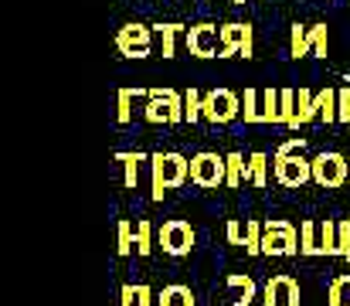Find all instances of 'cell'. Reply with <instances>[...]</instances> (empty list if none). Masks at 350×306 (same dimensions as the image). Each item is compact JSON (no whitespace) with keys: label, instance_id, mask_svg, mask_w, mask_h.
<instances>
[{"label":"cell","instance_id":"cell-9","mask_svg":"<svg viewBox=\"0 0 350 306\" xmlns=\"http://www.w3.org/2000/svg\"><path fill=\"white\" fill-rule=\"evenodd\" d=\"M313 181L327 191H337L347 184V157L337 150H323L313 157Z\"/></svg>","mask_w":350,"mask_h":306},{"label":"cell","instance_id":"cell-15","mask_svg":"<svg viewBox=\"0 0 350 306\" xmlns=\"http://www.w3.org/2000/svg\"><path fill=\"white\" fill-rule=\"evenodd\" d=\"M157 306H198L191 286H180V283H170L157 293Z\"/></svg>","mask_w":350,"mask_h":306},{"label":"cell","instance_id":"cell-8","mask_svg":"<svg viewBox=\"0 0 350 306\" xmlns=\"http://www.w3.org/2000/svg\"><path fill=\"white\" fill-rule=\"evenodd\" d=\"M184 44L194 58H221V24L211 21H198L187 27Z\"/></svg>","mask_w":350,"mask_h":306},{"label":"cell","instance_id":"cell-35","mask_svg":"<svg viewBox=\"0 0 350 306\" xmlns=\"http://www.w3.org/2000/svg\"><path fill=\"white\" fill-rule=\"evenodd\" d=\"M337 123H350V86L337 89Z\"/></svg>","mask_w":350,"mask_h":306},{"label":"cell","instance_id":"cell-28","mask_svg":"<svg viewBox=\"0 0 350 306\" xmlns=\"http://www.w3.org/2000/svg\"><path fill=\"white\" fill-rule=\"evenodd\" d=\"M201 105H204V92H198L194 86L184 92V123H201L204 119V112H201Z\"/></svg>","mask_w":350,"mask_h":306},{"label":"cell","instance_id":"cell-26","mask_svg":"<svg viewBox=\"0 0 350 306\" xmlns=\"http://www.w3.org/2000/svg\"><path fill=\"white\" fill-rule=\"evenodd\" d=\"M225 160H228V181H225V188H241V184H248V160H245L241 153H228Z\"/></svg>","mask_w":350,"mask_h":306},{"label":"cell","instance_id":"cell-37","mask_svg":"<svg viewBox=\"0 0 350 306\" xmlns=\"http://www.w3.org/2000/svg\"><path fill=\"white\" fill-rule=\"evenodd\" d=\"M279 150H286V153H296V150H306V140L303 136H293V140H286Z\"/></svg>","mask_w":350,"mask_h":306},{"label":"cell","instance_id":"cell-36","mask_svg":"<svg viewBox=\"0 0 350 306\" xmlns=\"http://www.w3.org/2000/svg\"><path fill=\"white\" fill-rule=\"evenodd\" d=\"M225 238H228V245H241V248H245V228H241L234 218L225 225Z\"/></svg>","mask_w":350,"mask_h":306},{"label":"cell","instance_id":"cell-3","mask_svg":"<svg viewBox=\"0 0 350 306\" xmlns=\"http://www.w3.org/2000/svg\"><path fill=\"white\" fill-rule=\"evenodd\" d=\"M272 177L282 188H303L306 181H313V160H306L303 150H296V153L275 150L272 153Z\"/></svg>","mask_w":350,"mask_h":306},{"label":"cell","instance_id":"cell-38","mask_svg":"<svg viewBox=\"0 0 350 306\" xmlns=\"http://www.w3.org/2000/svg\"><path fill=\"white\" fill-rule=\"evenodd\" d=\"M347 188H350V153H347Z\"/></svg>","mask_w":350,"mask_h":306},{"label":"cell","instance_id":"cell-27","mask_svg":"<svg viewBox=\"0 0 350 306\" xmlns=\"http://www.w3.org/2000/svg\"><path fill=\"white\" fill-rule=\"evenodd\" d=\"M327 306H350V272L330 279V290H327Z\"/></svg>","mask_w":350,"mask_h":306},{"label":"cell","instance_id":"cell-29","mask_svg":"<svg viewBox=\"0 0 350 306\" xmlns=\"http://www.w3.org/2000/svg\"><path fill=\"white\" fill-rule=\"evenodd\" d=\"M320 255H340L337 252V221L334 218L320 221Z\"/></svg>","mask_w":350,"mask_h":306},{"label":"cell","instance_id":"cell-22","mask_svg":"<svg viewBox=\"0 0 350 306\" xmlns=\"http://www.w3.org/2000/svg\"><path fill=\"white\" fill-rule=\"evenodd\" d=\"M310 51H313V44H310V27L296 21V24L289 27V55H293V58H306Z\"/></svg>","mask_w":350,"mask_h":306},{"label":"cell","instance_id":"cell-40","mask_svg":"<svg viewBox=\"0 0 350 306\" xmlns=\"http://www.w3.org/2000/svg\"><path fill=\"white\" fill-rule=\"evenodd\" d=\"M234 3H245V0H234Z\"/></svg>","mask_w":350,"mask_h":306},{"label":"cell","instance_id":"cell-12","mask_svg":"<svg viewBox=\"0 0 350 306\" xmlns=\"http://www.w3.org/2000/svg\"><path fill=\"white\" fill-rule=\"evenodd\" d=\"M262 306H299V283L286 272L269 276V283L262 290Z\"/></svg>","mask_w":350,"mask_h":306},{"label":"cell","instance_id":"cell-11","mask_svg":"<svg viewBox=\"0 0 350 306\" xmlns=\"http://www.w3.org/2000/svg\"><path fill=\"white\" fill-rule=\"evenodd\" d=\"M252 58L255 55V31L248 21H225L221 24V58Z\"/></svg>","mask_w":350,"mask_h":306},{"label":"cell","instance_id":"cell-31","mask_svg":"<svg viewBox=\"0 0 350 306\" xmlns=\"http://www.w3.org/2000/svg\"><path fill=\"white\" fill-rule=\"evenodd\" d=\"M136 248V228L126 221V218H119L116 221V252L119 255H129Z\"/></svg>","mask_w":350,"mask_h":306},{"label":"cell","instance_id":"cell-4","mask_svg":"<svg viewBox=\"0 0 350 306\" xmlns=\"http://www.w3.org/2000/svg\"><path fill=\"white\" fill-rule=\"evenodd\" d=\"M225 181H228V160L225 157H218L211 150H201V153L191 157V184H198L204 191H218V188H225Z\"/></svg>","mask_w":350,"mask_h":306},{"label":"cell","instance_id":"cell-16","mask_svg":"<svg viewBox=\"0 0 350 306\" xmlns=\"http://www.w3.org/2000/svg\"><path fill=\"white\" fill-rule=\"evenodd\" d=\"M119 306H157V293L146 283H139V286L126 283L122 293H119Z\"/></svg>","mask_w":350,"mask_h":306},{"label":"cell","instance_id":"cell-25","mask_svg":"<svg viewBox=\"0 0 350 306\" xmlns=\"http://www.w3.org/2000/svg\"><path fill=\"white\" fill-rule=\"evenodd\" d=\"M262 231H265V221L258 218L245 221V255H262Z\"/></svg>","mask_w":350,"mask_h":306},{"label":"cell","instance_id":"cell-19","mask_svg":"<svg viewBox=\"0 0 350 306\" xmlns=\"http://www.w3.org/2000/svg\"><path fill=\"white\" fill-rule=\"evenodd\" d=\"M116 160L126 167L122 184H126V188H136V181H139V164H143V160H150V157H146V153H139V150H119Z\"/></svg>","mask_w":350,"mask_h":306},{"label":"cell","instance_id":"cell-23","mask_svg":"<svg viewBox=\"0 0 350 306\" xmlns=\"http://www.w3.org/2000/svg\"><path fill=\"white\" fill-rule=\"evenodd\" d=\"M241 119L252 126V123H262V92L258 89H245L241 92Z\"/></svg>","mask_w":350,"mask_h":306},{"label":"cell","instance_id":"cell-10","mask_svg":"<svg viewBox=\"0 0 350 306\" xmlns=\"http://www.w3.org/2000/svg\"><path fill=\"white\" fill-rule=\"evenodd\" d=\"M116 51L126 58H146L153 51V27L150 24H139V21H129L116 31Z\"/></svg>","mask_w":350,"mask_h":306},{"label":"cell","instance_id":"cell-14","mask_svg":"<svg viewBox=\"0 0 350 306\" xmlns=\"http://www.w3.org/2000/svg\"><path fill=\"white\" fill-rule=\"evenodd\" d=\"M317 116H320V109H317V92H310L306 86H299V89H296V129L306 126V123H313Z\"/></svg>","mask_w":350,"mask_h":306},{"label":"cell","instance_id":"cell-17","mask_svg":"<svg viewBox=\"0 0 350 306\" xmlns=\"http://www.w3.org/2000/svg\"><path fill=\"white\" fill-rule=\"evenodd\" d=\"M232 290H238L241 296L234 300L232 306H255V300H258V286H255V279L252 276H241V272H232L228 279H225Z\"/></svg>","mask_w":350,"mask_h":306},{"label":"cell","instance_id":"cell-30","mask_svg":"<svg viewBox=\"0 0 350 306\" xmlns=\"http://www.w3.org/2000/svg\"><path fill=\"white\" fill-rule=\"evenodd\" d=\"M317 109H320V119L327 126L337 123V89H320L317 92Z\"/></svg>","mask_w":350,"mask_h":306},{"label":"cell","instance_id":"cell-18","mask_svg":"<svg viewBox=\"0 0 350 306\" xmlns=\"http://www.w3.org/2000/svg\"><path fill=\"white\" fill-rule=\"evenodd\" d=\"M150 96V89H133V86H122L116 92V99H119V109H116V123H129L133 119V102L136 99H146Z\"/></svg>","mask_w":350,"mask_h":306},{"label":"cell","instance_id":"cell-6","mask_svg":"<svg viewBox=\"0 0 350 306\" xmlns=\"http://www.w3.org/2000/svg\"><path fill=\"white\" fill-rule=\"evenodd\" d=\"M194 242H198V235H194L191 221H184V218H170V221H163L160 231H157V245L163 248V255H174V259L191 255Z\"/></svg>","mask_w":350,"mask_h":306},{"label":"cell","instance_id":"cell-2","mask_svg":"<svg viewBox=\"0 0 350 306\" xmlns=\"http://www.w3.org/2000/svg\"><path fill=\"white\" fill-rule=\"evenodd\" d=\"M143 119L157 123V126L184 123V92H177V89H150L146 105H143Z\"/></svg>","mask_w":350,"mask_h":306},{"label":"cell","instance_id":"cell-1","mask_svg":"<svg viewBox=\"0 0 350 306\" xmlns=\"http://www.w3.org/2000/svg\"><path fill=\"white\" fill-rule=\"evenodd\" d=\"M187 177H191V160L184 153L167 150V153H153L150 157V184H153L150 194H153V201H163V194L180 188V184H187Z\"/></svg>","mask_w":350,"mask_h":306},{"label":"cell","instance_id":"cell-32","mask_svg":"<svg viewBox=\"0 0 350 306\" xmlns=\"http://www.w3.org/2000/svg\"><path fill=\"white\" fill-rule=\"evenodd\" d=\"M310 44H313V55L317 58H327V51H330V31H327V24H310Z\"/></svg>","mask_w":350,"mask_h":306},{"label":"cell","instance_id":"cell-7","mask_svg":"<svg viewBox=\"0 0 350 306\" xmlns=\"http://www.w3.org/2000/svg\"><path fill=\"white\" fill-rule=\"evenodd\" d=\"M201 112H204V123H211V126L234 123L241 116V96L232 89H211V92H204Z\"/></svg>","mask_w":350,"mask_h":306},{"label":"cell","instance_id":"cell-34","mask_svg":"<svg viewBox=\"0 0 350 306\" xmlns=\"http://www.w3.org/2000/svg\"><path fill=\"white\" fill-rule=\"evenodd\" d=\"M279 112H282V123H279V126H289V129H296V89H282Z\"/></svg>","mask_w":350,"mask_h":306},{"label":"cell","instance_id":"cell-21","mask_svg":"<svg viewBox=\"0 0 350 306\" xmlns=\"http://www.w3.org/2000/svg\"><path fill=\"white\" fill-rule=\"evenodd\" d=\"M279 102H282V89H262V123L269 126H279L282 123V112H279Z\"/></svg>","mask_w":350,"mask_h":306},{"label":"cell","instance_id":"cell-39","mask_svg":"<svg viewBox=\"0 0 350 306\" xmlns=\"http://www.w3.org/2000/svg\"><path fill=\"white\" fill-rule=\"evenodd\" d=\"M344 82H347V86H350V75H344Z\"/></svg>","mask_w":350,"mask_h":306},{"label":"cell","instance_id":"cell-33","mask_svg":"<svg viewBox=\"0 0 350 306\" xmlns=\"http://www.w3.org/2000/svg\"><path fill=\"white\" fill-rule=\"evenodd\" d=\"M153 252V221H136V255H150Z\"/></svg>","mask_w":350,"mask_h":306},{"label":"cell","instance_id":"cell-20","mask_svg":"<svg viewBox=\"0 0 350 306\" xmlns=\"http://www.w3.org/2000/svg\"><path fill=\"white\" fill-rule=\"evenodd\" d=\"M299 252L303 255H320V221H313V218H306L303 225H299Z\"/></svg>","mask_w":350,"mask_h":306},{"label":"cell","instance_id":"cell-5","mask_svg":"<svg viewBox=\"0 0 350 306\" xmlns=\"http://www.w3.org/2000/svg\"><path fill=\"white\" fill-rule=\"evenodd\" d=\"M299 252V231L286 218H269L262 231V255H296Z\"/></svg>","mask_w":350,"mask_h":306},{"label":"cell","instance_id":"cell-13","mask_svg":"<svg viewBox=\"0 0 350 306\" xmlns=\"http://www.w3.org/2000/svg\"><path fill=\"white\" fill-rule=\"evenodd\" d=\"M153 31H157V38H160V55H163V58H174L177 38L187 34V27L177 24V21H160V24H153Z\"/></svg>","mask_w":350,"mask_h":306},{"label":"cell","instance_id":"cell-24","mask_svg":"<svg viewBox=\"0 0 350 306\" xmlns=\"http://www.w3.org/2000/svg\"><path fill=\"white\" fill-rule=\"evenodd\" d=\"M269 167H272V164H269L265 153H252V157H248V184H252V188H265V184H269Z\"/></svg>","mask_w":350,"mask_h":306}]
</instances>
